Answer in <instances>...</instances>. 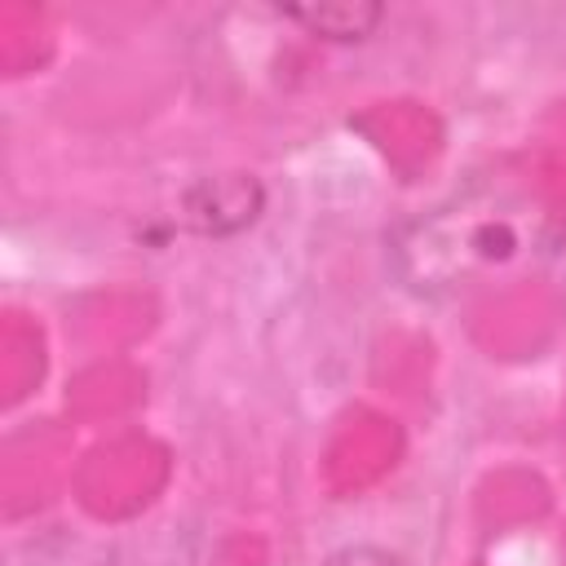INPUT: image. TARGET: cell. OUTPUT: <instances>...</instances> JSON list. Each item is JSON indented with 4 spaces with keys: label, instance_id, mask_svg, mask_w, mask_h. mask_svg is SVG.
<instances>
[{
    "label": "cell",
    "instance_id": "obj_3",
    "mask_svg": "<svg viewBox=\"0 0 566 566\" xmlns=\"http://www.w3.org/2000/svg\"><path fill=\"white\" fill-rule=\"evenodd\" d=\"M106 548L93 539H75L66 531L44 535V539H27L9 553V566H106Z\"/></svg>",
    "mask_w": 566,
    "mask_h": 566
},
{
    "label": "cell",
    "instance_id": "obj_1",
    "mask_svg": "<svg viewBox=\"0 0 566 566\" xmlns=\"http://www.w3.org/2000/svg\"><path fill=\"white\" fill-rule=\"evenodd\" d=\"M261 190L243 177H212L186 195V217L199 230H234L256 217Z\"/></svg>",
    "mask_w": 566,
    "mask_h": 566
},
{
    "label": "cell",
    "instance_id": "obj_2",
    "mask_svg": "<svg viewBox=\"0 0 566 566\" xmlns=\"http://www.w3.org/2000/svg\"><path fill=\"white\" fill-rule=\"evenodd\" d=\"M283 18L327 40H363L380 22V9L376 4H296V9H283Z\"/></svg>",
    "mask_w": 566,
    "mask_h": 566
}]
</instances>
